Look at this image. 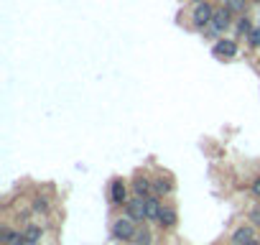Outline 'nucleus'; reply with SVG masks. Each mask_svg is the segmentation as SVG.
<instances>
[{
    "mask_svg": "<svg viewBox=\"0 0 260 245\" xmlns=\"http://www.w3.org/2000/svg\"><path fill=\"white\" fill-rule=\"evenodd\" d=\"M112 232H115L117 240H133L136 232H138V225H136L133 217H120V220H115Z\"/></svg>",
    "mask_w": 260,
    "mask_h": 245,
    "instance_id": "1",
    "label": "nucleus"
},
{
    "mask_svg": "<svg viewBox=\"0 0 260 245\" xmlns=\"http://www.w3.org/2000/svg\"><path fill=\"white\" fill-rule=\"evenodd\" d=\"M212 16H214V11L207 6V0H204V3H197V6H194V13H191V18H194V26H197V28H204V26H209V23H212Z\"/></svg>",
    "mask_w": 260,
    "mask_h": 245,
    "instance_id": "2",
    "label": "nucleus"
},
{
    "mask_svg": "<svg viewBox=\"0 0 260 245\" xmlns=\"http://www.w3.org/2000/svg\"><path fill=\"white\" fill-rule=\"evenodd\" d=\"M127 209V217H133L136 222H143L146 220V197H136V199H130L125 204Z\"/></svg>",
    "mask_w": 260,
    "mask_h": 245,
    "instance_id": "3",
    "label": "nucleus"
},
{
    "mask_svg": "<svg viewBox=\"0 0 260 245\" xmlns=\"http://www.w3.org/2000/svg\"><path fill=\"white\" fill-rule=\"evenodd\" d=\"M230 18H232V11H230V8L214 11V16H212V28H214L217 34L227 31V28H230Z\"/></svg>",
    "mask_w": 260,
    "mask_h": 245,
    "instance_id": "4",
    "label": "nucleus"
},
{
    "mask_svg": "<svg viewBox=\"0 0 260 245\" xmlns=\"http://www.w3.org/2000/svg\"><path fill=\"white\" fill-rule=\"evenodd\" d=\"M255 240V230L250 225H242L232 232V245H250Z\"/></svg>",
    "mask_w": 260,
    "mask_h": 245,
    "instance_id": "5",
    "label": "nucleus"
},
{
    "mask_svg": "<svg viewBox=\"0 0 260 245\" xmlns=\"http://www.w3.org/2000/svg\"><path fill=\"white\" fill-rule=\"evenodd\" d=\"M110 197H112V204H127V189H125V181L122 179H115L112 181Z\"/></svg>",
    "mask_w": 260,
    "mask_h": 245,
    "instance_id": "6",
    "label": "nucleus"
},
{
    "mask_svg": "<svg viewBox=\"0 0 260 245\" xmlns=\"http://www.w3.org/2000/svg\"><path fill=\"white\" fill-rule=\"evenodd\" d=\"M235 54H237V44H235V41L224 39V41H217V44H214V56L230 59V56H235Z\"/></svg>",
    "mask_w": 260,
    "mask_h": 245,
    "instance_id": "7",
    "label": "nucleus"
},
{
    "mask_svg": "<svg viewBox=\"0 0 260 245\" xmlns=\"http://www.w3.org/2000/svg\"><path fill=\"white\" fill-rule=\"evenodd\" d=\"M161 209H164V204L156 197H146V220H158Z\"/></svg>",
    "mask_w": 260,
    "mask_h": 245,
    "instance_id": "8",
    "label": "nucleus"
},
{
    "mask_svg": "<svg viewBox=\"0 0 260 245\" xmlns=\"http://www.w3.org/2000/svg\"><path fill=\"white\" fill-rule=\"evenodd\" d=\"M0 240H3V245H26L28 242L23 232H11V230L0 232Z\"/></svg>",
    "mask_w": 260,
    "mask_h": 245,
    "instance_id": "9",
    "label": "nucleus"
},
{
    "mask_svg": "<svg viewBox=\"0 0 260 245\" xmlns=\"http://www.w3.org/2000/svg\"><path fill=\"white\" fill-rule=\"evenodd\" d=\"M176 209L174 207H164L161 209V217H158V222H161V227H174L176 225Z\"/></svg>",
    "mask_w": 260,
    "mask_h": 245,
    "instance_id": "10",
    "label": "nucleus"
},
{
    "mask_svg": "<svg viewBox=\"0 0 260 245\" xmlns=\"http://www.w3.org/2000/svg\"><path fill=\"white\" fill-rule=\"evenodd\" d=\"M23 235H26V240H28V242H39V240H41V235H44V230H41L39 225H26Z\"/></svg>",
    "mask_w": 260,
    "mask_h": 245,
    "instance_id": "11",
    "label": "nucleus"
},
{
    "mask_svg": "<svg viewBox=\"0 0 260 245\" xmlns=\"http://www.w3.org/2000/svg\"><path fill=\"white\" fill-rule=\"evenodd\" d=\"M133 189H136L138 197H151V181H148V179H136Z\"/></svg>",
    "mask_w": 260,
    "mask_h": 245,
    "instance_id": "12",
    "label": "nucleus"
},
{
    "mask_svg": "<svg viewBox=\"0 0 260 245\" xmlns=\"http://www.w3.org/2000/svg\"><path fill=\"white\" fill-rule=\"evenodd\" d=\"M133 242H136V245H148V242H151V230H148L146 225H143V227H138V232H136Z\"/></svg>",
    "mask_w": 260,
    "mask_h": 245,
    "instance_id": "13",
    "label": "nucleus"
},
{
    "mask_svg": "<svg viewBox=\"0 0 260 245\" xmlns=\"http://www.w3.org/2000/svg\"><path fill=\"white\" fill-rule=\"evenodd\" d=\"M153 189H156L158 194H169V192L174 189V184H171L169 179H164V176H161V179H156V181H153Z\"/></svg>",
    "mask_w": 260,
    "mask_h": 245,
    "instance_id": "14",
    "label": "nucleus"
},
{
    "mask_svg": "<svg viewBox=\"0 0 260 245\" xmlns=\"http://www.w3.org/2000/svg\"><path fill=\"white\" fill-rule=\"evenodd\" d=\"M247 6V0H224V8H230L232 13H242Z\"/></svg>",
    "mask_w": 260,
    "mask_h": 245,
    "instance_id": "15",
    "label": "nucleus"
},
{
    "mask_svg": "<svg viewBox=\"0 0 260 245\" xmlns=\"http://www.w3.org/2000/svg\"><path fill=\"white\" fill-rule=\"evenodd\" d=\"M247 36H250V46H260V28H252Z\"/></svg>",
    "mask_w": 260,
    "mask_h": 245,
    "instance_id": "16",
    "label": "nucleus"
},
{
    "mask_svg": "<svg viewBox=\"0 0 260 245\" xmlns=\"http://www.w3.org/2000/svg\"><path fill=\"white\" fill-rule=\"evenodd\" d=\"M237 28H240L242 34H250V31H252V26H250V21H247V18H242V21L237 23Z\"/></svg>",
    "mask_w": 260,
    "mask_h": 245,
    "instance_id": "17",
    "label": "nucleus"
},
{
    "mask_svg": "<svg viewBox=\"0 0 260 245\" xmlns=\"http://www.w3.org/2000/svg\"><path fill=\"white\" fill-rule=\"evenodd\" d=\"M250 222H252V225H257V227H260V207H255V209H252V212H250Z\"/></svg>",
    "mask_w": 260,
    "mask_h": 245,
    "instance_id": "18",
    "label": "nucleus"
},
{
    "mask_svg": "<svg viewBox=\"0 0 260 245\" xmlns=\"http://www.w3.org/2000/svg\"><path fill=\"white\" fill-rule=\"evenodd\" d=\"M34 209H36V212H46L49 207H46V202H44V199H36V202H34Z\"/></svg>",
    "mask_w": 260,
    "mask_h": 245,
    "instance_id": "19",
    "label": "nucleus"
},
{
    "mask_svg": "<svg viewBox=\"0 0 260 245\" xmlns=\"http://www.w3.org/2000/svg\"><path fill=\"white\" fill-rule=\"evenodd\" d=\"M252 194H255V197H257V199H260V179H257V181H255V184H252Z\"/></svg>",
    "mask_w": 260,
    "mask_h": 245,
    "instance_id": "20",
    "label": "nucleus"
},
{
    "mask_svg": "<svg viewBox=\"0 0 260 245\" xmlns=\"http://www.w3.org/2000/svg\"><path fill=\"white\" fill-rule=\"evenodd\" d=\"M250 245H260V240H252V242H250Z\"/></svg>",
    "mask_w": 260,
    "mask_h": 245,
    "instance_id": "21",
    "label": "nucleus"
},
{
    "mask_svg": "<svg viewBox=\"0 0 260 245\" xmlns=\"http://www.w3.org/2000/svg\"><path fill=\"white\" fill-rule=\"evenodd\" d=\"M26 245H39V242H26Z\"/></svg>",
    "mask_w": 260,
    "mask_h": 245,
    "instance_id": "22",
    "label": "nucleus"
},
{
    "mask_svg": "<svg viewBox=\"0 0 260 245\" xmlns=\"http://www.w3.org/2000/svg\"><path fill=\"white\" fill-rule=\"evenodd\" d=\"M197 3H204V0H197Z\"/></svg>",
    "mask_w": 260,
    "mask_h": 245,
    "instance_id": "23",
    "label": "nucleus"
}]
</instances>
